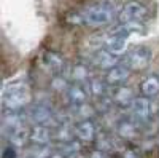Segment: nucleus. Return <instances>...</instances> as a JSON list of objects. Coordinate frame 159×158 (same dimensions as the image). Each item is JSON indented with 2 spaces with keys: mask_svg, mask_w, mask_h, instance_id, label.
Listing matches in <instances>:
<instances>
[{
  "mask_svg": "<svg viewBox=\"0 0 159 158\" xmlns=\"http://www.w3.org/2000/svg\"><path fill=\"white\" fill-rule=\"evenodd\" d=\"M51 142H54L51 126H43V125L30 126V129H29V144L30 146L48 147V146H51Z\"/></svg>",
  "mask_w": 159,
  "mask_h": 158,
  "instance_id": "nucleus-12",
  "label": "nucleus"
},
{
  "mask_svg": "<svg viewBox=\"0 0 159 158\" xmlns=\"http://www.w3.org/2000/svg\"><path fill=\"white\" fill-rule=\"evenodd\" d=\"M27 122L34 125H43L54 128L59 122V112L52 109V105L48 101H37L25 110Z\"/></svg>",
  "mask_w": 159,
  "mask_h": 158,
  "instance_id": "nucleus-4",
  "label": "nucleus"
},
{
  "mask_svg": "<svg viewBox=\"0 0 159 158\" xmlns=\"http://www.w3.org/2000/svg\"><path fill=\"white\" fill-rule=\"evenodd\" d=\"M92 65L89 61H78L73 65H70L69 69V78L72 80V83H81V85H88V82L92 77Z\"/></svg>",
  "mask_w": 159,
  "mask_h": 158,
  "instance_id": "nucleus-13",
  "label": "nucleus"
},
{
  "mask_svg": "<svg viewBox=\"0 0 159 158\" xmlns=\"http://www.w3.org/2000/svg\"><path fill=\"white\" fill-rule=\"evenodd\" d=\"M88 158H111V155L107 153V152H103V150L94 149V150L89 152V156H88Z\"/></svg>",
  "mask_w": 159,
  "mask_h": 158,
  "instance_id": "nucleus-22",
  "label": "nucleus"
},
{
  "mask_svg": "<svg viewBox=\"0 0 159 158\" xmlns=\"http://www.w3.org/2000/svg\"><path fill=\"white\" fill-rule=\"evenodd\" d=\"M65 96H67V101L70 104V107H78V105L89 104L91 93H89V89H88V85L72 83Z\"/></svg>",
  "mask_w": 159,
  "mask_h": 158,
  "instance_id": "nucleus-15",
  "label": "nucleus"
},
{
  "mask_svg": "<svg viewBox=\"0 0 159 158\" xmlns=\"http://www.w3.org/2000/svg\"><path fill=\"white\" fill-rule=\"evenodd\" d=\"M121 158H140V150L132 147V146H127L123 152H121Z\"/></svg>",
  "mask_w": 159,
  "mask_h": 158,
  "instance_id": "nucleus-21",
  "label": "nucleus"
},
{
  "mask_svg": "<svg viewBox=\"0 0 159 158\" xmlns=\"http://www.w3.org/2000/svg\"><path fill=\"white\" fill-rule=\"evenodd\" d=\"M140 129L142 128L134 120H130V118H121L113 133L124 144H134L140 139Z\"/></svg>",
  "mask_w": 159,
  "mask_h": 158,
  "instance_id": "nucleus-8",
  "label": "nucleus"
},
{
  "mask_svg": "<svg viewBox=\"0 0 159 158\" xmlns=\"http://www.w3.org/2000/svg\"><path fill=\"white\" fill-rule=\"evenodd\" d=\"M135 93L134 89H132L130 86H116L111 89L110 93V99L113 102V105L116 109H121V110H129L130 105L134 104L135 101Z\"/></svg>",
  "mask_w": 159,
  "mask_h": 158,
  "instance_id": "nucleus-10",
  "label": "nucleus"
},
{
  "mask_svg": "<svg viewBox=\"0 0 159 158\" xmlns=\"http://www.w3.org/2000/svg\"><path fill=\"white\" fill-rule=\"evenodd\" d=\"M150 19V10L139 0H130L118 13V22L130 31V34H143L147 31V21Z\"/></svg>",
  "mask_w": 159,
  "mask_h": 158,
  "instance_id": "nucleus-3",
  "label": "nucleus"
},
{
  "mask_svg": "<svg viewBox=\"0 0 159 158\" xmlns=\"http://www.w3.org/2000/svg\"><path fill=\"white\" fill-rule=\"evenodd\" d=\"M69 113L75 123H80V122L94 120V117H97V109L94 104H84V105H78V107H70Z\"/></svg>",
  "mask_w": 159,
  "mask_h": 158,
  "instance_id": "nucleus-18",
  "label": "nucleus"
},
{
  "mask_svg": "<svg viewBox=\"0 0 159 158\" xmlns=\"http://www.w3.org/2000/svg\"><path fill=\"white\" fill-rule=\"evenodd\" d=\"M43 65L51 72V75H64V74L69 75V69H70L65 58L51 50L43 53Z\"/></svg>",
  "mask_w": 159,
  "mask_h": 158,
  "instance_id": "nucleus-9",
  "label": "nucleus"
},
{
  "mask_svg": "<svg viewBox=\"0 0 159 158\" xmlns=\"http://www.w3.org/2000/svg\"><path fill=\"white\" fill-rule=\"evenodd\" d=\"M54 152V147H40V146H30L25 150V158H49Z\"/></svg>",
  "mask_w": 159,
  "mask_h": 158,
  "instance_id": "nucleus-20",
  "label": "nucleus"
},
{
  "mask_svg": "<svg viewBox=\"0 0 159 158\" xmlns=\"http://www.w3.org/2000/svg\"><path fill=\"white\" fill-rule=\"evenodd\" d=\"M88 89H89V93H91V98H94L96 102L97 101H102L105 98H108L110 96V85L107 83V80H105V77H92L91 80L88 82Z\"/></svg>",
  "mask_w": 159,
  "mask_h": 158,
  "instance_id": "nucleus-16",
  "label": "nucleus"
},
{
  "mask_svg": "<svg viewBox=\"0 0 159 158\" xmlns=\"http://www.w3.org/2000/svg\"><path fill=\"white\" fill-rule=\"evenodd\" d=\"M140 96L154 99L159 96V74H150L143 78L139 85Z\"/></svg>",
  "mask_w": 159,
  "mask_h": 158,
  "instance_id": "nucleus-17",
  "label": "nucleus"
},
{
  "mask_svg": "<svg viewBox=\"0 0 159 158\" xmlns=\"http://www.w3.org/2000/svg\"><path fill=\"white\" fill-rule=\"evenodd\" d=\"M2 158H18V156H16V147L10 146V144H8V146H5Z\"/></svg>",
  "mask_w": 159,
  "mask_h": 158,
  "instance_id": "nucleus-23",
  "label": "nucleus"
},
{
  "mask_svg": "<svg viewBox=\"0 0 159 158\" xmlns=\"http://www.w3.org/2000/svg\"><path fill=\"white\" fill-rule=\"evenodd\" d=\"M153 61V51L151 48L145 45H135L126 51L123 56V62L132 72H143L147 70Z\"/></svg>",
  "mask_w": 159,
  "mask_h": 158,
  "instance_id": "nucleus-5",
  "label": "nucleus"
},
{
  "mask_svg": "<svg viewBox=\"0 0 159 158\" xmlns=\"http://www.w3.org/2000/svg\"><path fill=\"white\" fill-rule=\"evenodd\" d=\"M118 10L111 0H99L91 3L80 11H73L67 16V19L75 26H86L92 29H102L113 24L118 19Z\"/></svg>",
  "mask_w": 159,
  "mask_h": 158,
  "instance_id": "nucleus-1",
  "label": "nucleus"
},
{
  "mask_svg": "<svg viewBox=\"0 0 159 158\" xmlns=\"http://www.w3.org/2000/svg\"><path fill=\"white\" fill-rule=\"evenodd\" d=\"M129 118L134 120L140 128L148 126L153 120V105H151V99L143 98V96H137L134 104L129 109Z\"/></svg>",
  "mask_w": 159,
  "mask_h": 158,
  "instance_id": "nucleus-6",
  "label": "nucleus"
},
{
  "mask_svg": "<svg viewBox=\"0 0 159 158\" xmlns=\"http://www.w3.org/2000/svg\"><path fill=\"white\" fill-rule=\"evenodd\" d=\"M156 142H157V146H159V136H157V139H156Z\"/></svg>",
  "mask_w": 159,
  "mask_h": 158,
  "instance_id": "nucleus-24",
  "label": "nucleus"
},
{
  "mask_svg": "<svg viewBox=\"0 0 159 158\" xmlns=\"http://www.w3.org/2000/svg\"><path fill=\"white\" fill-rule=\"evenodd\" d=\"M132 70L127 67L124 62L118 64L116 67H113L111 70H108L105 74V80L110 85V88H116V86H124L127 83V80L130 78Z\"/></svg>",
  "mask_w": 159,
  "mask_h": 158,
  "instance_id": "nucleus-14",
  "label": "nucleus"
},
{
  "mask_svg": "<svg viewBox=\"0 0 159 158\" xmlns=\"http://www.w3.org/2000/svg\"><path fill=\"white\" fill-rule=\"evenodd\" d=\"M157 122H159V110H157Z\"/></svg>",
  "mask_w": 159,
  "mask_h": 158,
  "instance_id": "nucleus-25",
  "label": "nucleus"
},
{
  "mask_svg": "<svg viewBox=\"0 0 159 158\" xmlns=\"http://www.w3.org/2000/svg\"><path fill=\"white\" fill-rule=\"evenodd\" d=\"M72 85V80L69 78L67 74H64V75H52V78L49 80V88L51 91H54V93L57 94H67V91Z\"/></svg>",
  "mask_w": 159,
  "mask_h": 158,
  "instance_id": "nucleus-19",
  "label": "nucleus"
},
{
  "mask_svg": "<svg viewBox=\"0 0 159 158\" xmlns=\"http://www.w3.org/2000/svg\"><path fill=\"white\" fill-rule=\"evenodd\" d=\"M34 96L29 85L18 80L3 86L2 91V107L8 112H25L34 104Z\"/></svg>",
  "mask_w": 159,
  "mask_h": 158,
  "instance_id": "nucleus-2",
  "label": "nucleus"
},
{
  "mask_svg": "<svg viewBox=\"0 0 159 158\" xmlns=\"http://www.w3.org/2000/svg\"><path fill=\"white\" fill-rule=\"evenodd\" d=\"M99 133L100 131L97 129V125L94 120L75 123V136H76V141L81 144H96Z\"/></svg>",
  "mask_w": 159,
  "mask_h": 158,
  "instance_id": "nucleus-11",
  "label": "nucleus"
},
{
  "mask_svg": "<svg viewBox=\"0 0 159 158\" xmlns=\"http://www.w3.org/2000/svg\"><path fill=\"white\" fill-rule=\"evenodd\" d=\"M89 62H91L92 67H96L99 70H105V74H107L108 70H111L118 64L123 62V56H116V55H113V53L103 50V48H97L96 53L91 56Z\"/></svg>",
  "mask_w": 159,
  "mask_h": 158,
  "instance_id": "nucleus-7",
  "label": "nucleus"
}]
</instances>
